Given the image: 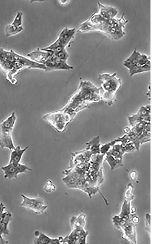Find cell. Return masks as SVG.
<instances>
[{
  "mask_svg": "<svg viewBox=\"0 0 152 244\" xmlns=\"http://www.w3.org/2000/svg\"><path fill=\"white\" fill-rule=\"evenodd\" d=\"M101 88L89 81H81L66 104L59 110L71 122L80 111L89 104L101 100Z\"/></svg>",
  "mask_w": 152,
  "mask_h": 244,
  "instance_id": "6da1fadb",
  "label": "cell"
},
{
  "mask_svg": "<svg viewBox=\"0 0 152 244\" xmlns=\"http://www.w3.org/2000/svg\"><path fill=\"white\" fill-rule=\"evenodd\" d=\"M26 68L44 70L45 67L43 65L19 55L12 50L7 51L0 49V69L11 84L16 83L14 76L19 71Z\"/></svg>",
  "mask_w": 152,
  "mask_h": 244,
  "instance_id": "7a4b0ae2",
  "label": "cell"
},
{
  "mask_svg": "<svg viewBox=\"0 0 152 244\" xmlns=\"http://www.w3.org/2000/svg\"><path fill=\"white\" fill-rule=\"evenodd\" d=\"M116 73L112 74L103 73L98 76L101 81L100 84L101 99L109 106L112 105L115 101L116 94L122 86L120 78L116 77Z\"/></svg>",
  "mask_w": 152,
  "mask_h": 244,
  "instance_id": "3957f363",
  "label": "cell"
},
{
  "mask_svg": "<svg viewBox=\"0 0 152 244\" xmlns=\"http://www.w3.org/2000/svg\"><path fill=\"white\" fill-rule=\"evenodd\" d=\"M123 65L128 69L130 76L150 70V57L134 50L124 60Z\"/></svg>",
  "mask_w": 152,
  "mask_h": 244,
  "instance_id": "277c9868",
  "label": "cell"
},
{
  "mask_svg": "<svg viewBox=\"0 0 152 244\" xmlns=\"http://www.w3.org/2000/svg\"><path fill=\"white\" fill-rule=\"evenodd\" d=\"M43 118L59 132L64 131L70 123L58 110L45 114Z\"/></svg>",
  "mask_w": 152,
  "mask_h": 244,
  "instance_id": "5b68a950",
  "label": "cell"
},
{
  "mask_svg": "<svg viewBox=\"0 0 152 244\" xmlns=\"http://www.w3.org/2000/svg\"><path fill=\"white\" fill-rule=\"evenodd\" d=\"M22 198V206L30 210L36 214L43 213L47 208L43 199L38 197L30 198L23 194L21 195Z\"/></svg>",
  "mask_w": 152,
  "mask_h": 244,
  "instance_id": "8992f818",
  "label": "cell"
},
{
  "mask_svg": "<svg viewBox=\"0 0 152 244\" xmlns=\"http://www.w3.org/2000/svg\"><path fill=\"white\" fill-rule=\"evenodd\" d=\"M0 170L3 171L4 178L9 179L16 178L19 174L32 170L25 165L20 163H9L8 164L1 167Z\"/></svg>",
  "mask_w": 152,
  "mask_h": 244,
  "instance_id": "52a82bcc",
  "label": "cell"
},
{
  "mask_svg": "<svg viewBox=\"0 0 152 244\" xmlns=\"http://www.w3.org/2000/svg\"><path fill=\"white\" fill-rule=\"evenodd\" d=\"M113 223L123 231L125 238L131 243H136V227L132 220L124 222L119 219H116Z\"/></svg>",
  "mask_w": 152,
  "mask_h": 244,
  "instance_id": "ba28073f",
  "label": "cell"
},
{
  "mask_svg": "<svg viewBox=\"0 0 152 244\" xmlns=\"http://www.w3.org/2000/svg\"><path fill=\"white\" fill-rule=\"evenodd\" d=\"M16 117L14 112L0 124V133L11 134L14 127Z\"/></svg>",
  "mask_w": 152,
  "mask_h": 244,
  "instance_id": "9c48e42d",
  "label": "cell"
},
{
  "mask_svg": "<svg viewBox=\"0 0 152 244\" xmlns=\"http://www.w3.org/2000/svg\"><path fill=\"white\" fill-rule=\"evenodd\" d=\"M75 32L74 28L66 27L60 32L57 40L61 45L66 47L73 38Z\"/></svg>",
  "mask_w": 152,
  "mask_h": 244,
  "instance_id": "30bf717a",
  "label": "cell"
},
{
  "mask_svg": "<svg viewBox=\"0 0 152 244\" xmlns=\"http://www.w3.org/2000/svg\"><path fill=\"white\" fill-rule=\"evenodd\" d=\"M99 14L105 19L114 18L117 14L118 11L114 7L103 5L98 2Z\"/></svg>",
  "mask_w": 152,
  "mask_h": 244,
  "instance_id": "8fae6325",
  "label": "cell"
},
{
  "mask_svg": "<svg viewBox=\"0 0 152 244\" xmlns=\"http://www.w3.org/2000/svg\"><path fill=\"white\" fill-rule=\"evenodd\" d=\"M29 147V146H27L22 149L19 145L15 147L10 154L9 163H20L23 154Z\"/></svg>",
  "mask_w": 152,
  "mask_h": 244,
  "instance_id": "7c38bea8",
  "label": "cell"
},
{
  "mask_svg": "<svg viewBox=\"0 0 152 244\" xmlns=\"http://www.w3.org/2000/svg\"><path fill=\"white\" fill-rule=\"evenodd\" d=\"M85 217L84 214L72 217L70 221L72 230L84 229L86 223Z\"/></svg>",
  "mask_w": 152,
  "mask_h": 244,
  "instance_id": "4fadbf2b",
  "label": "cell"
},
{
  "mask_svg": "<svg viewBox=\"0 0 152 244\" xmlns=\"http://www.w3.org/2000/svg\"><path fill=\"white\" fill-rule=\"evenodd\" d=\"M130 201L125 200L123 204L121 212L119 216L120 220L124 221H127L130 219Z\"/></svg>",
  "mask_w": 152,
  "mask_h": 244,
  "instance_id": "5bb4252c",
  "label": "cell"
},
{
  "mask_svg": "<svg viewBox=\"0 0 152 244\" xmlns=\"http://www.w3.org/2000/svg\"><path fill=\"white\" fill-rule=\"evenodd\" d=\"M23 29L22 26L17 27L12 24L8 25L5 27L6 36L9 37L15 35L22 31Z\"/></svg>",
  "mask_w": 152,
  "mask_h": 244,
  "instance_id": "9a60e30c",
  "label": "cell"
},
{
  "mask_svg": "<svg viewBox=\"0 0 152 244\" xmlns=\"http://www.w3.org/2000/svg\"><path fill=\"white\" fill-rule=\"evenodd\" d=\"M52 238L45 234L40 232L37 236L34 241V244H50Z\"/></svg>",
  "mask_w": 152,
  "mask_h": 244,
  "instance_id": "2e32d148",
  "label": "cell"
},
{
  "mask_svg": "<svg viewBox=\"0 0 152 244\" xmlns=\"http://www.w3.org/2000/svg\"><path fill=\"white\" fill-rule=\"evenodd\" d=\"M22 13L20 12H18L11 24L17 27L21 26L22 23Z\"/></svg>",
  "mask_w": 152,
  "mask_h": 244,
  "instance_id": "e0dca14e",
  "label": "cell"
},
{
  "mask_svg": "<svg viewBox=\"0 0 152 244\" xmlns=\"http://www.w3.org/2000/svg\"><path fill=\"white\" fill-rule=\"evenodd\" d=\"M44 189L46 192H50L55 190V186L53 184L51 181L48 180L44 187Z\"/></svg>",
  "mask_w": 152,
  "mask_h": 244,
  "instance_id": "ac0fdd59",
  "label": "cell"
},
{
  "mask_svg": "<svg viewBox=\"0 0 152 244\" xmlns=\"http://www.w3.org/2000/svg\"><path fill=\"white\" fill-rule=\"evenodd\" d=\"M63 238L59 237L58 238H52L50 244H61L63 243Z\"/></svg>",
  "mask_w": 152,
  "mask_h": 244,
  "instance_id": "d6986e66",
  "label": "cell"
},
{
  "mask_svg": "<svg viewBox=\"0 0 152 244\" xmlns=\"http://www.w3.org/2000/svg\"><path fill=\"white\" fill-rule=\"evenodd\" d=\"M60 3L61 4L64 5L66 4L67 2L68 1H60Z\"/></svg>",
  "mask_w": 152,
  "mask_h": 244,
  "instance_id": "ffe728a7",
  "label": "cell"
}]
</instances>
